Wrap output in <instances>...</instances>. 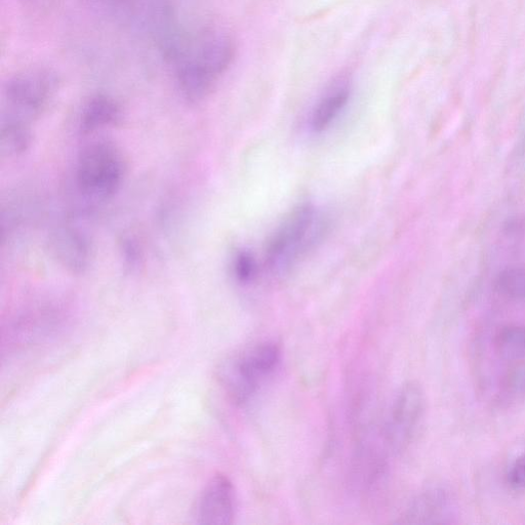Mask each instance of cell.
Wrapping results in <instances>:
<instances>
[{
  "mask_svg": "<svg viewBox=\"0 0 525 525\" xmlns=\"http://www.w3.org/2000/svg\"><path fill=\"white\" fill-rule=\"evenodd\" d=\"M235 57L233 39L220 30L205 31L193 39L185 37L170 59L177 85L190 103L204 101L226 73Z\"/></svg>",
  "mask_w": 525,
  "mask_h": 525,
  "instance_id": "1",
  "label": "cell"
},
{
  "mask_svg": "<svg viewBox=\"0 0 525 525\" xmlns=\"http://www.w3.org/2000/svg\"><path fill=\"white\" fill-rule=\"evenodd\" d=\"M127 173L123 152L112 142L98 140L80 150L75 166V182L80 193L94 200L113 197Z\"/></svg>",
  "mask_w": 525,
  "mask_h": 525,
  "instance_id": "2",
  "label": "cell"
},
{
  "mask_svg": "<svg viewBox=\"0 0 525 525\" xmlns=\"http://www.w3.org/2000/svg\"><path fill=\"white\" fill-rule=\"evenodd\" d=\"M58 90V77L50 69L33 68L8 79L3 90L2 121L31 127L48 108Z\"/></svg>",
  "mask_w": 525,
  "mask_h": 525,
  "instance_id": "3",
  "label": "cell"
},
{
  "mask_svg": "<svg viewBox=\"0 0 525 525\" xmlns=\"http://www.w3.org/2000/svg\"><path fill=\"white\" fill-rule=\"evenodd\" d=\"M323 223L311 205L295 209L271 235L265 251V265L280 272L291 267L316 242Z\"/></svg>",
  "mask_w": 525,
  "mask_h": 525,
  "instance_id": "4",
  "label": "cell"
},
{
  "mask_svg": "<svg viewBox=\"0 0 525 525\" xmlns=\"http://www.w3.org/2000/svg\"><path fill=\"white\" fill-rule=\"evenodd\" d=\"M280 359L275 343L265 342L228 359L220 381L230 399L241 405L255 394L260 381L274 371Z\"/></svg>",
  "mask_w": 525,
  "mask_h": 525,
  "instance_id": "5",
  "label": "cell"
},
{
  "mask_svg": "<svg viewBox=\"0 0 525 525\" xmlns=\"http://www.w3.org/2000/svg\"><path fill=\"white\" fill-rule=\"evenodd\" d=\"M426 394L421 384L403 385L394 399L386 439L394 452L406 450L413 440L426 411Z\"/></svg>",
  "mask_w": 525,
  "mask_h": 525,
  "instance_id": "6",
  "label": "cell"
},
{
  "mask_svg": "<svg viewBox=\"0 0 525 525\" xmlns=\"http://www.w3.org/2000/svg\"><path fill=\"white\" fill-rule=\"evenodd\" d=\"M235 510L233 483L224 474H217L198 497L194 517L200 524H231L235 518Z\"/></svg>",
  "mask_w": 525,
  "mask_h": 525,
  "instance_id": "7",
  "label": "cell"
},
{
  "mask_svg": "<svg viewBox=\"0 0 525 525\" xmlns=\"http://www.w3.org/2000/svg\"><path fill=\"white\" fill-rule=\"evenodd\" d=\"M49 247L57 263L71 273H84L91 265V241L78 228L66 225L54 229L50 234Z\"/></svg>",
  "mask_w": 525,
  "mask_h": 525,
  "instance_id": "8",
  "label": "cell"
},
{
  "mask_svg": "<svg viewBox=\"0 0 525 525\" xmlns=\"http://www.w3.org/2000/svg\"><path fill=\"white\" fill-rule=\"evenodd\" d=\"M351 84L346 78H339L316 104L310 119L314 133L327 131L341 115L351 98Z\"/></svg>",
  "mask_w": 525,
  "mask_h": 525,
  "instance_id": "9",
  "label": "cell"
},
{
  "mask_svg": "<svg viewBox=\"0 0 525 525\" xmlns=\"http://www.w3.org/2000/svg\"><path fill=\"white\" fill-rule=\"evenodd\" d=\"M121 118L123 109L113 98L96 95L91 97L80 111L78 128L84 135H90L117 126Z\"/></svg>",
  "mask_w": 525,
  "mask_h": 525,
  "instance_id": "10",
  "label": "cell"
},
{
  "mask_svg": "<svg viewBox=\"0 0 525 525\" xmlns=\"http://www.w3.org/2000/svg\"><path fill=\"white\" fill-rule=\"evenodd\" d=\"M33 134L31 127L2 121V153L12 158L23 155L32 144Z\"/></svg>",
  "mask_w": 525,
  "mask_h": 525,
  "instance_id": "11",
  "label": "cell"
},
{
  "mask_svg": "<svg viewBox=\"0 0 525 525\" xmlns=\"http://www.w3.org/2000/svg\"><path fill=\"white\" fill-rule=\"evenodd\" d=\"M497 354L506 361H518L525 358V327L509 326L496 336Z\"/></svg>",
  "mask_w": 525,
  "mask_h": 525,
  "instance_id": "12",
  "label": "cell"
},
{
  "mask_svg": "<svg viewBox=\"0 0 525 525\" xmlns=\"http://www.w3.org/2000/svg\"><path fill=\"white\" fill-rule=\"evenodd\" d=\"M497 291L510 299L525 302V267H509L496 279Z\"/></svg>",
  "mask_w": 525,
  "mask_h": 525,
  "instance_id": "13",
  "label": "cell"
},
{
  "mask_svg": "<svg viewBox=\"0 0 525 525\" xmlns=\"http://www.w3.org/2000/svg\"><path fill=\"white\" fill-rule=\"evenodd\" d=\"M232 269L240 284L248 285L258 276L259 265L252 253L239 251L233 258Z\"/></svg>",
  "mask_w": 525,
  "mask_h": 525,
  "instance_id": "14",
  "label": "cell"
},
{
  "mask_svg": "<svg viewBox=\"0 0 525 525\" xmlns=\"http://www.w3.org/2000/svg\"><path fill=\"white\" fill-rule=\"evenodd\" d=\"M511 486L518 491H525V454L519 456L509 473Z\"/></svg>",
  "mask_w": 525,
  "mask_h": 525,
  "instance_id": "15",
  "label": "cell"
}]
</instances>
